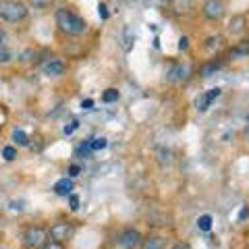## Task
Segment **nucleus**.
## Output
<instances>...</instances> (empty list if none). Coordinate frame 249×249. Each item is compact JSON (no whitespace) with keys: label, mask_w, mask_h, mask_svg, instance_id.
Returning a JSON list of instances; mask_svg holds the SVG:
<instances>
[{"label":"nucleus","mask_w":249,"mask_h":249,"mask_svg":"<svg viewBox=\"0 0 249 249\" xmlns=\"http://www.w3.org/2000/svg\"><path fill=\"white\" fill-rule=\"evenodd\" d=\"M11 60H13V52L6 46H0V65H6Z\"/></svg>","instance_id":"obj_19"},{"label":"nucleus","mask_w":249,"mask_h":249,"mask_svg":"<svg viewBox=\"0 0 249 249\" xmlns=\"http://www.w3.org/2000/svg\"><path fill=\"white\" fill-rule=\"evenodd\" d=\"M142 249H164V239L162 237H150L142 243Z\"/></svg>","instance_id":"obj_12"},{"label":"nucleus","mask_w":249,"mask_h":249,"mask_svg":"<svg viewBox=\"0 0 249 249\" xmlns=\"http://www.w3.org/2000/svg\"><path fill=\"white\" fill-rule=\"evenodd\" d=\"M4 37H6V34H4V29L0 27V46H4Z\"/></svg>","instance_id":"obj_35"},{"label":"nucleus","mask_w":249,"mask_h":249,"mask_svg":"<svg viewBox=\"0 0 249 249\" xmlns=\"http://www.w3.org/2000/svg\"><path fill=\"white\" fill-rule=\"evenodd\" d=\"M222 36H210L208 37V40H206V48L208 50H214V48H220V46H222Z\"/></svg>","instance_id":"obj_18"},{"label":"nucleus","mask_w":249,"mask_h":249,"mask_svg":"<svg viewBox=\"0 0 249 249\" xmlns=\"http://www.w3.org/2000/svg\"><path fill=\"white\" fill-rule=\"evenodd\" d=\"M222 93V89L220 88H214V89H210V91H206V93H201V96L196 100V106H197V110L199 112H206L208 108H210V104L214 102V100L218 98Z\"/></svg>","instance_id":"obj_7"},{"label":"nucleus","mask_w":249,"mask_h":249,"mask_svg":"<svg viewBox=\"0 0 249 249\" xmlns=\"http://www.w3.org/2000/svg\"><path fill=\"white\" fill-rule=\"evenodd\" d=\"M243 29H245V17H243V15H237V17L231 19V23H229V31H231V34H241Z\"/></svg>","instance_id":"obj_11"},{"label":"nucleus","mask_w":249,"mask_h":249,"mask_svg":"<svg viewBox=\"0 0 249 249\" xmlns=\"http://www.w3.org/2000/svg\"><path fill=\"white\" fill-rule=\"evenodd\" d=\"M69 206H71L73 212H75V210H79V196L71 193V196H69Z\"/></svg>","instance_id":"obj_26"},{"label":"nucleus","mask_w":249,"mask_h":249,"mask_svg":"<svg viewBox=\"0 0 249 249\" xmlns=\"http://www.w3.org/2000/svg\"><path fill=\"white\" fill-rule=\"evenodd\" d=\"M81 173V166H77V164H73L71 168H69V177H77Z\"/></svg>","instance_id":"obj_31"},{"label":"nucleus","mask_w":249,"mask_h":249,"mask_svg":"<svg viewBox=\"0 0 249 249\" xmlns=\"http://www.w3.org/2000/svg\"><path fill=\"white\" fill-rule=\"evenodd\" d=\"M89 142V147L93 152H98V150H104V147L108 145V142H106V137H91V139H88Z\"/></svg>","instance_id":"obj_16"},{"label":"nucleus","mask_w":249,"mask_h":249,"mask_svg":"<svg viewBox=\"0 0 249 249\" xmlns=\"http://www.w3.org/2000/svg\"><path fill=\"white\" fill-rule=\"evenodd\" d=\"M170 249H189V245H187V243H177V245H173Z\"/></svg>","instance_id":"obj_34"},{"label":"nucleus","mask_w":249,"mask_h":249,"mask_svg":"<svg viewBox=\"0 0 249 249\" xmlns=\"http://www.w3.org/2000/svg\"><path fill=\"white\" fill-rule=\"evenodd\" d=\"M77 127H79V121L75 119V121H71V123H69L65 129H62V133H65V135H71L73 131H77Z\"/></svg>","instance_id":"obj_25"},{"label":"nucleus","mask_w":249,"mask_h":249,"mask_svg":"<svg viewBox=\"0 0 249 249\" xmlns=\"http://www.w3.org/2000/svg\"><path fill=\"white\" fill-rule=\"evenodd\" d=\"M2 158L6 160V162H11V160H15L17 158V150H15L13 145H6L4 150H2Z\"/></svg>","instance_id":"obj_21"},{"label":"nucleus","mask_w":249,"mask_h":249,"mask_svg":"<svg viewBox=\"0 0 249 249\" xmlns=\"http://www.w3.org/2000/svg\"><path fill=\"white\" fill-rule=\"evenodd\" d=\"M42 249H65V245L58 243V241H50V243H46Z\"/></svg>","instance_id":"obj_28"},{"label":"nucleus","mask_w":249,"mask_h":249,"mask_svg":"<svg viewBox=\"0 0 249 249\" xmlns=\"http://www.w3.org/2000/svg\"><path fill=\"white\" fill-rule=\"evenodd\" d=\"M187 73H189V69H187L183 62H177L168 69V81L173 83H178V81H185L187 79Z\"/></svg>","instance_id":"obj_9"},{"label":"nucleus","mask_w":249,"mask_h":249,"mask_svg":"<svg viewBox=\"0 0 249 249\" xmlns=\"http://www.w3.org/2000/svg\"><path fill=\"white\" fill-rule=\"evenodd\" d=\"M73 178L71 177H65V178H60V181H56V185H54V191L58 193V196H71L73 193Z\"/></svg>","instance_id":"obj_10"},{"label":"nucleus","mask_w":249,"mask_h":249,"mask_svg":"<svg viewBox=\"0 0 249 249\" xmlns=\"http://www.w3.org/2000/svg\"><path fill=\"white\" fill-rule=\"evenodd\" d=\"M218 69H220V65H218V62H210V65H206L204 69H201V75H204V77H210L214 71H218Z\"/></svg>","instance_id":"obj_23"},{"label":"nucleus","mask_w":249,"mask_h":249,"mask_svg":"<svg viewBox=\"0 0 249 249\" xmlns=\"http://www.w3.org/2000/svg\"><path fill=\"white\" fill-rule=\"evenodd\" d=\"M50 2L52 0H29V4L34 6V9H37V11H44L46 6H50Z\"/></svg>","instance_id":"obj_24"},{"label":"nucleus","mask_w":249,"mask_h":249,"mask_svg":"<svg viewBox=\"0 0 249 249\" xmlns=\"http://www.w3.org/2000/svg\"><path fill=\"white\" fill-rule=\"evenodd\" d=\"M197 227L201 229V231H210V229H212V216H201L199 218V220H197Z\"/></svg>","instance_id":"obj_20"},{"label":"nucleus","mask_w":249,"mask_h":249,"mask_svg":"<svg viewBox=\"0 0 249 249\" xmlns=\"http://www.w3.org/2000/svg\"><path fill=\"white\" fill-rule=\"evenodd\" d=\"M31 56H36V52H34V50H25V52L21 54V60L27 62V60H31Z\"/></svg>","instance_id":"obj_29"},{"label":"nucleus","mask_w":249,"mask_h":249,"mask_svg":"<svg viewBox=\"0 0 249 249\" xmlns=\"http://www.w3.org/2000/svg\"><path fill=\"white\" fill-rule=\"evenodd\" d=\"M247 54H249V40L239 42L235 48L231 50V56H247Z\"/></svg>","instance_id":"obj_14"},{"label":"nucleus","mask_w":249,"mask_h":249,"mask_svg":"<svg viewBox=\"0 0 249 249\" xmlns=\"http://www.w3.org/2000/svg\"><path fill=\"white\" fill-rule=\"evenodd\" d=\"M48 235L52 241H58V243H62V241H69L73 235H75V227L71 222H54L52 227L48 229Z\"/></svg>","instance_id":"obj_4"},{"label":"nucleus","mask_w":249,"mask_h":249,"mask_svg":"<svg viewBox=\"0 0 249 249\" xmlns=\"http://www.w3.org/2000/svg\"><path fill=\"white\" fill-rule=\"evenodd\" d=\"M81 108H83V110H91V108H93V100H83V102H81Z\"/></svg>","instance_id":"obj_30"},{"label":"nucleus","mask_w":249,"mask_h":249,"mask_svg":"<svg viewBox=\"0 0 249 249\" xmlns=\"http://www.w3.org/2000/svg\"><path fill=\"white\" fill-rule=\"evenodd\" d=\"M116 100H119V91H116L114 88H108L102 93V102H106V104H112V102H116Z\"/></svg>","instance_id":"obj_17"},{"label":"nucleus","mask_w":249,"mask_h":249,"mask_svg":"<svg viewBox=\"0 0 249 249\" xmlns=\"http://www.w3.org/2000/svg\"><path fill=\"white\" fill-rule=\"evenodd\" d=\"M13 139H15V142H17V145H21V147H27V145H29V137H27L25 131H21V129H15V131H13Z\"/></svg>","instance_id":"obj_15"},{"label":"nucleus","mask_w":249,"mask_h":249,"mask_svg":"<svg viewBox=\"0 0 249 249\" xmlns=\"http://www.w3.org/2000/svg\"><path fill=\"white\" fill-rule=\"evenodd\" d=\"M119 243L124 249H135V247H142L143 239H142V235H139V231L127 229V231H123V235L119 237Z\"/></svg>","instance_id":"obj_6"},{"label":"nucleus","mask_w":249,"mask_h":249,"mask_svg":"<svg viewBox=\"0 0 249 249\" xmlns=\"http://www.w3.org/2000/svg\"><path fill=\"white\" fill-rule=\"evenodd\" d=\"M173 4L178 13H189L196 6V0H173Z\"/></svg>","instance_id":"obj_13"},{"label":"nucleus","mask_w":249,"mask_h":249,"mask_svg":"<svg viewBox=\"0 0 249 249\" xmlns=\"http://www.w3.org/2000/svg\"><path fill=\"white\" fill-rule=\"evenodd\" d=\"M204 17L210 19V21H220L224 17V13H227V4H224V0H206L204 2Z\"/></svg>","instance_id":"obj_5"},{"label":"nucleus","mask_w":249,"mask_h":249,"mask_svg":"<svg viewBox=\"0 0 249 249\" xmlns=\"http://www.w3.org/2000/svg\"><path fill=\"white\" fill-rule=\"evenodd\" d=\"M27 4L19 2V0H0V19L6 23H19L27 17Z\"/></svg>","instance_id":"obj_2"},{"label":"nucleus","mask_w":249,"mask_h":249,"mask_svg":"<svg viewBox=\"0 0 249 249\" xmlns=\"http://www.w3.org/2000/svg\"><path fill=\"white\" fill-rule=\"evenodd\" d=\"M48 231L42 227H29L25 232H23V245L27 249H42L46 243H48Z\"/></svg>","instance_id":"obj_3"},{"label":"nucleus","mask_w":249,"mask_h":249,"mask_svg":"<svg viewBox=\"0 0 249 249\" xmlns=\"http://www.w3.org/2000/svg\"><path fill=\"white\" fill-rule=\"evenodd\" d=\"M98 13H100V17H102L104 21L110 17V15H108V6L106 4H98Z\"/></svg>","instance_id":"obj_27"},{"label":"nucleus","mask_w":249,"mask_h":249,"mask_svg":"<svg viewBox=\"0 0 249 249\" xmlns=\"http://www.w3.org/2000/svg\"><path fill=\"white\" fill-rule=\"evenodd\" d=\"M247 216H249V208H243V210H241V214H239V218H241V220H245Z\"/></svg>","instance_id":"obj_33"},{"label":"nucleus","mask_w":249,"mask_h":249,"mask_svg":"<svg viewBox=\"0 0 249 249\" xmlns=\"http://www.w3.org/2000/svg\"><path fill=\"white\" fill-rule=\"evenodd\" d=\"M56 25L60 27V31H65L69 36H81L88 31V23H85L79 15H75L69 9L56 11Z\"/></svg>","instance_id":"obj_1"},{"label":"nucleus","mask_w":249,"mask_h":249,"mask_svg":"<svg viewBox=\"0 0 249 249\" xmlns=\"http://www.w3.org/2000/svg\"><path fill=\"white\" fill-rule=\"evenodd\" d=\"M187 46H189V40H187V37H181V42H178V50H187Z\"/></svg>","instance_id":"obj_32"},{"label":"nucleus","mask_w":249,"mask_h":249,"mask_svg":"<svg viewBox=\"0 0 249 249\" xmlns=\"http://www.w3.org/2000/svg\"><path fill=\"white\" fill-rule=\"evenodd\" d=\"M65 69H67L65 62L58 60V58H52V60H48V62H46V65L42 67V71H44L46 77H60L62 73H65Z\"/></svg>","instance_id":"obj_8"},{"label":"nucleus","mask_w":249,"mask_h":249,"mask_svg":"<svg viewBox=\"0 0 249 249\" xmlns=\"http://www.w3.org/2000/svg\"><path fill=\"white\" fill-rule=\"evenodd\" d=\"M123 40H124L123 48L129 50V48H131V42H133V36H131V29H129V27H123Z\"/></svg>","instance_id":"obj_22"}]
</instances>
